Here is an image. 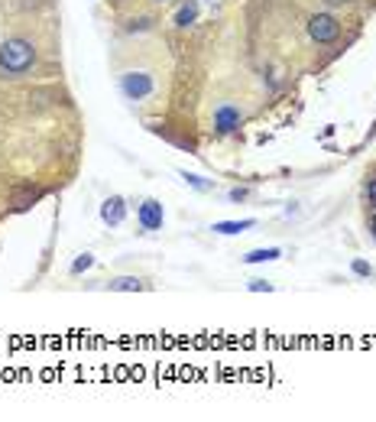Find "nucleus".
Masks as SVG:
<instances>
[{
    "mask_svg": "<svg viewBox=\"0 0 376 422\" xmlns=\"http://www.w3.org/2000/svg\"><path fill=\"white\" fill-rule=\"evenodd\" d=\"M36 65V46L26 36H7L0 42V75L23 78Z\"/></svg>",
    "mask_w": 376,
    "mask_h": 422,
    "instance_id": "nucleus-1",
    "label": "nucleus"
},
{
    "mask_svg": "<svg viewBox=\"0 0 376 422\" xmlns=\"http://www.w3.org/2000/svg\"><path fill=\"white\" fill-rule=\"evenodd\" d=\"M120 94L127 101H146L153 91H156V78L150 72H124L120 75Z\"/></svg>",
    "mask_w": 376,
    "mask_h": 422,
    "instance_id": "nucleus-2",
    "label": "nucleus"
},
{
    "mask_svg": "<svg viewBox=\"0 0 376 422\" xmlns=\"http://www.w3.org/2000/svg\"><path fill=\"white\" fill-rule=\"evenodd\" d=\"M309 36L318 46H331L341 39V23L335 13H311L309 17Z\"/></svg>",
    "mask_w": 376,
    "mask_h": 422,
    "instance_id": "nucleus-3",
    "label": "nucleus"
},
{
    "mask_svg": "<svg viewBox=\"0 0 376 422\" xmlns=\"http://www.w3.org/2000/svg\"><path fill=\"white\" fill-rule=\"evenodd\" d=\"M243 127V108H237L234 101H221L214 108V134L218 136H231Z\"/></svg>",
    "mask_w": 376,
    "mask_h": 422,
    "instance_id": "nucleus-4",
    "label": "nucleus"
},
{
    "mask_svg": "<svg viewBox=\"0 0 376 422\" xmlns=\"http://www.w3.org/2000/svg\"><path fill=\"white\" fill-rule=\"evenodd\" d=\"M136 221H140L143 231H162V224H166V208H162V202H156V198H143L140 205H136Z\"/></svg>",
    "mask_w": 376,
    "mask_h": 422,
    "instance_id": "nucleus-5",
    "label": "nucleus"
},
{
    "mask_svg": "<svg viewBox=\"0 0 376 422\" xmlns=\"http://www.w3.org/2000/svg\"><path fill=\"white\" fill-rule=\"evenodd\" d=\"M127 218V202L120 198V195H110V198H104V205H101V221L108 224V228H120Z\"/></svg>",
    "mask_w": 376,
    "mask_h": 422,
    "instance_id": "nucleus-6",
    "label": "nucleus"
},
{
    "mask_svg": "<svg viewBox=\"0 0 376 422\" xmlns=\"http://www.w3.org/2000/svg\"><path fill=\"white\" fill-rule=\"evenodd\" d=\"M250 228H257V221L253 218H240V221H214V234H221V237H234V234H243V231H250Z\"/></svg>",
    "mask_w": 376,
    "mask_h": 422,
    "instance_id": "nucleus-7",
    "label": "nucleus"
},
{
    "mask_svg": "<svg viewBox=\"0 0 376 422\" xmlns=\"http://www.w3.org/2000/svg\"><path fill=\"white\" fill-rule=\"evenodd\" d=\"M195 20H198V0H185L176 10L172 23H176V30H188V26H195Z\"/></svg>",
    "mask_w": 376,
    "mask_h": 422,
    "instance_id": "nucleus-8",
    "label": "nucleus"
},
{
    "mask_svg": "<svg viewBox=\"0 0 376 422\" xmlns=\"http://www.w3.org/2000/svg\"><path fill=\"white\" fill-rule=\"evenodd\" d=\"M108 286H110V293H143L150 283L140 276H117V279H110Z\"/></svg>",
    "mask_w": 376,
    "mask_h": 422,
    "instance_id": "nucleus-9",
    "label": "nucleus"
},
{
    "mask_svg": "<svg viewBox=\"0 0 376 422\" xmlns=\"http://www.w3.org/2000/svg\"><path fill=\"white\" fill-rule=\"evenodd\" d=\"M283 257V250L279 247H257V250L243 253V263H250V267H257V263H273Z\"/></svg>",
    "mask_w": 376,
    "mask_h": 422,
    "instance_id": "nucleus-10",
    "label": "nucleus"
},
{
    "mask_svg": "<svg viewBox=\"0 0 376 422\" xmlns=\"http://www.w3.org/2000/svg\"><path fill=\"white\" fill-rule=\"evenodd\" d=\"M179 176H182V182L188 188H195V192H214V182H211V179H201V176H195V172H188V169H179Z\"/></svg>",
    "mask_w": 376,
    "mask_h": 422,
    "instance_id": "nucleus-11",
    "label": "nucleus"
},
{
    "mask_svg": "<svg viewBox=\"0 0 376 422\" xmlns=\"http://www.w3.org/2000/svg\"><path fill=\"white\" fill-rule=\"evenodd\" d=\"M39 198H42V188H33V186H30V188H20V192L13 195V208L23 211V208H30V205H36Z\"/></svg>",
    "mask_w": 376,
    "mask_h": 422,
    "instance_id": "nucleus-12",
    "label": "nucleus"
},
{
    "mask_svg": "<svg viewBox=\"0 0 376 422\" xmlns=\"http://www.w3.org/2000/svg\"><path fill=\"white\" fill-rule=\"evenodd\" d=\"M156 26V20L153 17H134V20H127V33H146V30H153Z\"/></svg>",
    "mask_w": 376,
    "mask_h": 422,
    "instance_id": "nucleus-13",
    "label": "nucleus"
},
{
    "mask_svg": "<svg viewBox=\"0 0 376 422\" xmlns=\"http://www.w3.org/2000/svg\"><path fill=\"white\" fill-rule=\"evenodd\" d=\"M91 267H94V257H91V253H78L75 263H72V276H82V273L91 270Z\"/></svg>",
    "mask_w": 376,
    "mask_h": 422,
    "instance_id": "nucleus-14",
    "label": "nucleus"
},
{
    "mask_svg": "<svg viewBox=\"0 0 376 422\" xmlns=\"http://www.w3.org/2000/svg\"><path fill=\"white\" fill-rule=\"evenodd\" d=\"M363 202H367L370 208L376 211V172H373V176L363 179Z\"/></svg>",
    "mask_w": 376,
    "mask_h": 422,
    "instance_id": "nucleus-15",
    "label": "nucleus"
},
{
    "mask_svg": "<svg viewBox=\"0 0 376 422\" xmlns=\"http://www.w3.org/2000/svg\"><path fill=\"white\" fill-rule=\"evenodd\" d=\"M351 270H354V276H360V279H370V276H373V267H370L367 260H354Z\"/></svg>",
    "mask_w": 376,
    "mask_h": 422,
    "instance_id": "nucleus-16",
    "label": "nucleus"
},
{
    "mask_svg": "<svg viewBox=\"0 0 376 422\" xmlns=\"http://www.w3.org/2000/svg\"><path fill=\"white\" fill-rule=\"evenodd\" d=\"M247 289H250V293H273V283H269V279H250V283H247Z\"/></svg>",
    "mask_w": 376,
    "mask_h": 422,
    "instance_id": "nucleus-17",
    "label": "nucleus"
},
{
    "mask_svg": "<svg viewBox=\"0 0 376 422\" xmlns=\"http://www.w3.org/2000/svg\"><path fill=\"white\" fill-rule=\"evenodd\" d=\"M250 195V188H243V186H237V188H231V202H243Z\"/></svg>",
    "mask_w": 376,
    "mask_h": 422,
    "instance_id": "nucleus-18",
    "label": "nucleus"
},
{
    "mask_svg": "<svg viewBox=\"0 0 376 422\" xmlns=\"http://www.w3.org/2000/svg\"><path fill=\"white\" fill-rule=\"evenodd\" d=\"M367 228H370V237L376 241V211H370L367 215Z\"/></svg>",
    "mask_w": 376,
    "mask_h": 422,
    "instance_id": "nucleus-19",
    "label": "nucleus"
},
{
    "mask_svg": "<svg viewBox=\"0 0 376 422\" xmlns=\"http://www.w3.org/2000/svg\"><path fill=\"white\" fill-rule=\"evenodd\" d=\"M328 4H351V0H328Z\"/></svg>",
    "mask_w": 376,
    "mask_h": 422,
    "instance_id": "nucleus-20",
    "label": "nucleus"
},
{
    "mask_svg": "<svg viewBox=\"0 0 376 422\" xmlns=\"http://www.w3.org/2000/svg\"><path fill=\"white\" fill-rule=\"evenodd\" d=\"M153 4H166V0H153Z\"/></svg>",
    "mask_w": 376,
    "mask_h": 422,
    "instance_id": "nucleus-21",
    "label": "nucleus"
},
{
    "mask_svg": "<svg viewBox=\"0 0 376 422\" xmlns=\"http://www.w3.org/2000/svg\"><path fill=\"white\" fill-rule=\"evenodd\" d=\"M198 4H201V0H198Z\"/></svg>",
    "mask_w": 376,
    "mask_h": 422,
    "instance_id": "nucleus-22",
    "label": "nucleus"
},
{
    "mask_svg": "<svg viewBox=\"0 0 376 422\" xmlns=\"http://www.w3.org/2000/svg\"><path fill=\"white\" fill-rule=\"evenodd\" d=\"M117 4H120V0H117Z\"/></svg>",
    "mask_w": 376,
    "mask_h": 422,
    "instance_id": "nucleus-23",
    "label": "nucleus"
}]
</instances>
